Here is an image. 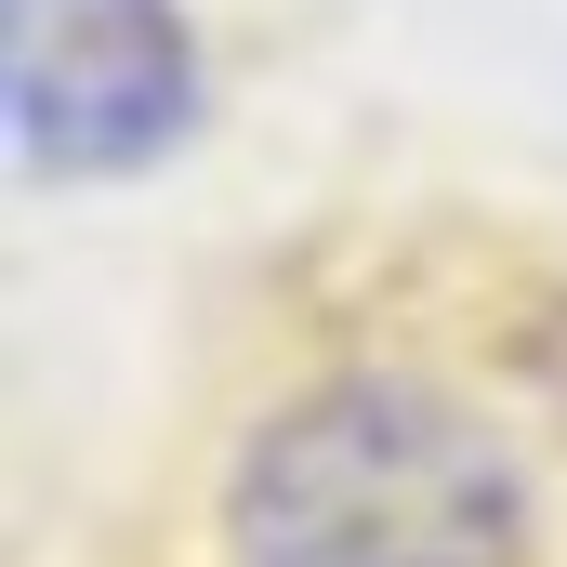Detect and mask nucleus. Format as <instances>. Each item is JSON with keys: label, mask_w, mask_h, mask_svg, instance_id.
I'll return each mask as SVG.
<instances>
[{"label": "nucleus", "mask_w": 567, "mask_h": 567, "mask_svg": "<svg viewBox=\"0 0 567 567\" xmlns=\"http://www.w3.org/2000/svg\"><path fill=\"white\" fill-rule=\"evenodd\" d=\"M225 567H528V462L488 396L410 357L303 370L212 488Z\"/></svg>", "instance_id": "1"}, {"label": "nucleus", "mask_w": 567, "mask_h": 567, "mask_svg": "<svg viewBox=\"0 0 567 567\" xmlns=\"http://www.w3.org/2000/svg\"><path fill=\"white\" fill-rule=\"evenodd\" d=\"M0 106L40 185H133L198 133L185 0H0Z\"/></svg>", "instance_id": "2"}]
</instances>
